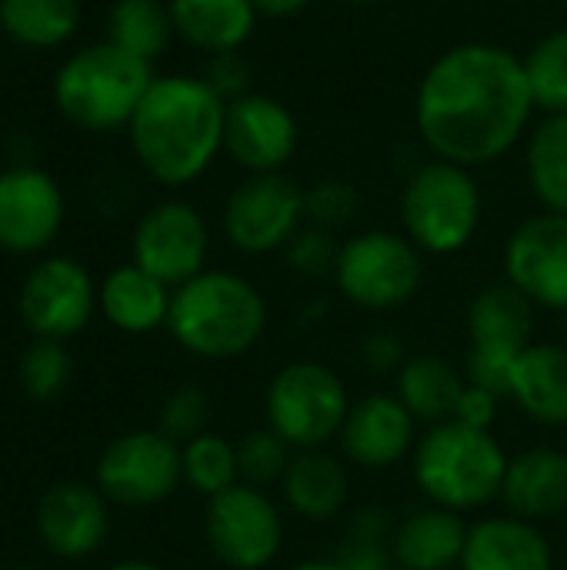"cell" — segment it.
Returning <instances> with one entry per match:
<instances>
[{
	"mask_svg": "<svg viewBox=\"0 0 567 570\" xmlns=\"http://www.w3.org/2000/svg\"><path fill=\"white\" fill-rule=\"evenodd\" d=\"M535 94L525 57L491 40L441 50L414 90V130L438 160L491 167L535 127Z\"/></svg>",
	"mask_w": 567,
	"mask_h": 570,
	"instance_id": "cell-1",
	"label": "cell"
},
{
	"mask_svg": "<svg viewBox=\"0 0 567 570\" xmlns=\"http://www.w3.org/2000/svg\"><path fill=\"white\" fill-rule=\"evenodd\" d=\"M227 104L197 73H157L127 124L137 167L160 187L197 184L224 154Z\"/></svg>",
	"mask_w": 567,
	"mask_h": 570,
	"instance_id": "cell-2",
	"label": "cell"
},
{
	"mask_svg": "<svg viewBox=\"0 0 567 570\" xmlns=\"http://www.w3.org/2000/svg\"><path fill=\"white\" fill-rule=\"evenodd\" d=\"M271 324L267 297L254 281L227 267H207L174 287L167 334L197 361H237L254 351Z\"/></svg>",
	"mask_w": 567,
	"mask_h": 570,
	"instance_id": "cell-3",
	"label": "cell"
},
{
	"mask_svg": "<svg viewBox=\"0 0 567 570\" xmlns=\"http://www.w3.org/2000/svg\"><path fill=\"white\" fill-rule=\"evenodd\" d=\"M508 461L511 458L495 431L444 421L421 431L411 454V478L424 504L448 508L454 514H478L501 501Z\"/></svg>",
	"mask_w": 567,
	"mask_h": 570,
	"instance_id": "cell-4",
	"label": "cell"
},
{
	"mask_svg": "<svg viewBox=\"0 0 567 570\" xmlns=\"http://www.w3.org/2000/svg\"><path fill=\"white\" fill-rule=\"evenodd\" d=\"M154 77V63L100 40L77 47L60 60L50 80V97L70 127L87 134H114L127 130Z\"/></svg>",
	"mask_w": 567,
	"mask_h": 570,
	"instance_id": "cell-5",
	"label": "cell"
},
{
	"mask_svg": "<svg viewBox=\"0 0 567 570\" xmlns=\"http://www.w3.org/2000/svg\"><path fill=\"white\" fill-rule=\"evenodd\" d=\"M401 234L424 257H454L481 230L485 194L471 167L431 157L401 187Z\"/></svg>",
	"mask_w": 567,
	"mask_h": 570,
	"instance_id": "cell-6",
	"label": "cell"
},
{
	"mask_svg": "<svg viewBox=\"0 0 567 570\" xmlns=\"http://www.w3.org/2000/svg\"><path fill=\"white\" fill-rule=\"evenodd\" d=\"M331 281L351 307L391 314L418 297L424 284V254L401 230H358L341 240Z\"/></svg>",
	"mask_w": 567,
	"mask_h": 570,
	"instance_id": "cell-7",
	"label": "cell"
},
{
	"mask_svg": "<svg viewBox=\"0 0 567 570\" xmlns=\"http://www.w3.org/2000/svg\"><path fill=\"white\" fill-rule=\"evenodd\" d=\"M351 404V391L334 367L291 361L264 391V424L294 451H317L338 441Z\"/></svg>",
	"mask_w": 567,
	"mask_h": 570,
	"instance_id": "cell-8",
	"label": "cell"
},
{
	"mask_svg": "<svg viewBox=\"0 0 567 570\" xmlns=\"http://www.w3.org/2000/svg\"><path fill=\"white\" fill-rule=\"evenodd\" d=\"M284 508L271 491L234 484L204 508V541L224 570H267L284 551Z\"/></svg>",
	"mask_w": 567,
	"mask_h": 570,
	"instance_id": "cell-9",
	"label": "cell"
},
{
	"mask_svg": "<svg viewBox=\"0 0 567 570\" xmlns=\"http://www.w3.org/2000/svg\"><path fill=\"white\" fill-rule=\"evenodd\" d=\"M94 484L117 508H157L184 484L180 444L157 428L117 434L94 464Z\"/></svg>",
	"mask_w": 567,
	"mask_h": 570,
	"instance_id": "cell-10",
	"label": "cell"
},
{
	"mask_svg": "<svg viewBox=\"0 0 567 570\" xmlns=\"http://www.w3.org/2000/svg\"><path fill=\"white\" fill-rule=\"evenodd\" d=\"M304 224V187L287 170L247 174L221 207V234L244 257L281 254Z\"/></svg>",
	"mask_w": 567,
	"mask_h": 570,
	"instance_id": "cell-11",
	"label": "cell"
},
{
	"mask_svg": "<svg viewBox=\"0 0 567 570\" xmlns=\"http://www.w3.org/2000/svg\"><path fill=\"white\" fill-rule=\"evenodd\" d=\"M17 314L33 341L67 344L97 314V281L77 257H40L17 291Z\"/></svg>",
	"mask_w": 567,
	"mask_h": 570,
	"instance_id": "cell-12",
	"label": "cell"
},
{
	"mask_svg": "<svg viewBox=\"0 0 567 570\" xmlns=\"http://www.w3.org/2000/svg\"><path fill=\"white\" fill-rule=\"evenodd\" d=\"M207 257L211 227L190 200L164 197L137 217L130 234V261L170 291L207 271Z\"/></svg>",
	"mask_w": 567,
	"mask_h": 570,
	"instance_id": "cell-13",
	"label": "cell"
},
{
	"mask_svg": "<svg viewBox=\"0 0 567 570\" xmlns=\"http://www.w3.org/2000/svg\"><path fill=\"white\" fill-rule=\"evenodd\" d=\"M63 220L67 197L50 170L37 164L0 170V250L37 257L60 237Z\"/></svg>",
	"mask_w": 567,
	"mask_h": 570,
	"instance_id": "cell-14",
	"label": "cell"
},
{
	"mask_svg": "<svg viewBox=\"0 0 567 570\" xmlns=\"http://www.w3.org/2000/svg\"><path fill=\"white\" fill-rule=\"evenodd\" d=\"M505 281L538 311L567 314V217L538 210L525 217L501 250Z\"/></svg>",
	"mask_w": 567,
	"mask_h": 570,
	"instance_id": "cell-15",
	"label": "cell"
},
{
	"mask_svg": "<svg viewBox=\"0 0 567 570\" xmlns=\"http://www.w3.org/2000/svg\"><path fill=\"white\" fill-rule=\"evenodd\" d=\"M301 124L297 114L271 94L251 90L227 104L224 157L247 174H281L297 157Z\"/></svg>",
	"mask_w": 567,
	"mask_h": 570,
	"instance_id": "cell-16",
	"label": "cell"
},
{
	"mask_svg": "<svg viewBox=\"0 0 567 570\" xmlns=\"http://www.w3.org/2000/svg\"><path fill=\"white\" fill-rule=\"evenodd\" d=\"M421 424L398 401L394 391H371L358 397L338 434L341 458L358 471H391L414 454Z\"/></svg>",
	"mask_w": 567,
	"mask_h": 570,
	"instance_id": "cell-17",
	"label": "cell"
},
{
	"mask_svg": "<svg viewBox=\"0 0 567 570\" xmlns=\"http://www.w3.org/2000/svg\"><path fill=\"white\" fill-rule=\"evenodd\" d=\"M33 531L53 558L84 561L97 554L110 534V501L97 484L57 481L37 501Z\"/></svg>",
	"mask_w": 567,
	"mask_h": 570,
	"instance_id": "cell-18",
	"label": "cell"
},
{
	"mask_svg": "<svg viewBox=\"0 0 567 570\" xmlns=\"http://www.w3.org/2000/svg\"><path fill=\"white\" fill-rule=\"evenodd\" d=\"M458 570H555V548L541 524L515 514H488L468 524Z\"/></svg>",
	"mask_w": 567,
	"mask_h": 570,
	"instance_id": "cell-19",
	"label": "cell"
},
{
	"mask_svg": "<svg viewBox=\"0 0 567 570\" xmlns=\"http://www.w3.org/2000/svg\"><path fill=\"white\" fill-rule=\"evenodd\" d=\"M501 504L508 514L548 524L567 514V451L561 448H528L508 461Z\"/></svg>",
	"mask_w": 567,
	"mask_h": 570,
	"instance_id": "cell-20",
	"label": "cell"
},
{
	"mask_svg": "<svg viewBox=\"0 0 567 570\" xmlns=\"http://www.w3.org/2000/svg\"><path fill=\"white\" fill-rule=\"evenodd\" d=\"M281 501L284 508L307 521V524H328L341 518L351 504V471L341 454H331L328 448L317 451H294L291 468L281 481Z\"/></svg>",
	"mask_w": 567,
	"mask_h": 570,
	"instance_id": "cell-21",
	"label": "cell"
},
{
	"mask_svg": "<svg viewBox=\"0 0 567 570\" xmlns=\"http://www.w3.org/2000/svg\"><path fill=\"white\" fill-rule=\"evenodd\" d=\"M170 297H174V291L164 281H157L154 274H147L144 267H137L134 261L110 267L97 284L100 317L114 331L130 334V337L167 331Z\"/></svg>",
	"mask_w": 567,
	"mask_h": 570,
	"instance_id": "cell-22",
	"label": "cell"
},
{
	"mask_svg": "<svg viewBox=\"0 0 567 570\" xmlns=\"http://www.w3.org/2000/svg\"><path fill=\"white\" fill-rule=\"evenodd\" d=\"M468 544V521L448 508L421 504L398 518L391 558L401 570H458Z\"/></svg>",
	"mask_w": 567,
	"mask_h": 570,
	"instance_id": "cell-23",
	"label": "cell"
},
{
	"mask_svg": "<svg viewBox=\"0 0 567 570\" xmlns=\"http://www.w3.org/2000/svg\"><path fill=\"white\" fill-rule=\"evenodd\" d=\"M515 407L541 424L567 428V347L551 341H531L515 364L511 394Z\"/></svg>",
	"mask_w": 567,
	"mask_h": 570,
	"instance_id": "cell-24",
	"label": "cell"
},
{
	"mask_svg": "<svg viewBox=\"0 0 567 570\" xmlns=\"http://www.w3.org/2000/svg\"><path fill=\"white\" fill-rule=\"evenodd\" d=\"M174 33L204 57L244 50L257 30L254 0H167Z\"/></svg>",
	"mask_w": 567,
	"mask_h": 570,
	"instance_id": "cell-25",
	"label": "cell"
},
{
	"mask_svg": "<svg viewBox=\"0 0 567 570\" xmlns=\"http://www.w3.org/2000/svg\"><path fill=\"white\" fill-rule=\"evenodd\" d=\"M465 384V371L451 357L424 351L404 361L394 377V394L421 428H434L454 417Z\"/></svg>",
	"mask_w": 567,
	"mask_h": 570,
	"instance_id": "cell-26",
	"label": "cell"
},
{
	"mask_svg": "<svg viewBox=\"0 0 567 570\" xmlns=\"http://www.w3.org/2000/svg\"><path fill=\"white\" fill-rule=\"evenodd\" d=\"M538 307L508 281L481 287L468 304V337L471 344H505L528 347L535 341Z\"/></svg>",
	"mask_w": 567,
	"mask_h": 570,
	"instance_id": "cell-27",
	"label": "cell"
},
{
	"mask_svg": "<svg viewBox=\"0 0 567 570\" xmlns=\"http://www.w3.org/2000/svg\"><path fill=\"white\" fill-rule=\"evenodd\" d=\"M80 0H0V33L23 50H57L80 30Z\"/></svg>",
	"mask_w": 567,
	"mask_h": 570,
	"instance_id": "cell-28",
	"label": "cell"
},
{
	"mask_svg": "<svg viewBox=\"0 0 567 570\" xmlns=\"http://www.w3.org/2000/svg\"><path fill=\"white\" fill-rule=\"evenodd\" d=\"M525 177L541 210L567 217V114L541 117L525 140Z\"/></svg>",
	"mask_w": 567,
	"mask_h": 570,
	"instance_id": "cell-29",
	"label": "cell"
},
{
	"mask_svg": "<svg viewBox=\"0 0 567 570\" xmlns=\"http://www.w3.org/2000/svg\"><path fill=\"white\" fill-rule=\"evenodd\" d=\"M174 37L167 0H114L107 10V40L137 60L157 63Z\"/></svg>",
	"mask_w": 567,
	"mask_h": 570,
	"instance_id": "cell-30",
	"label": "cell"
},
{
	"mask_svg": "<svg viewBox=\"0 0 567 570\" xmlns=\"http://www.w3.org/2000/svg\"><path fill=\"white\" fill-rule=\"evenodd\" d=\"M180 464H184V484L194 494H201L204 501L241 484L237 441H231L217 431H207V434L180 444Z\"/></svg>",
	"mask_w": 567,
	"mask_h": 570,
	"instance_id": "cell-31",
	"label": "cell"
},
{
	"mask_svg": "<svg viewBox=\"0 0 567 570\" xmlns=\"http://www.w3.org/2000/svg\"><path fill=\"white\" fill-rule=\"evenodd\" d=\"M528 83L538 104V114L545 117H565L567 114V27H558L531 43L525 53Z\"/></svg>",
	"mask_w": 567,
	"mask_h": 570,
	"instance_id": "cell-32",
	"label": "cell"
},
{
	"mask_svg": "<svg viewBox=\"0 0 567 570\" xmlns=\"http://www.w3.org/2000/svg\"><path fill=\"white\" fill-rule=\"evenodd\" d=\"M74 377V361L67 344L60 341H30L17 364L20 391L30 401H53L67 391Z\"/></svg>",
	"mask_w": 567,
	"mask_h": 570,
	"instance_id": "cell-33",
	"label": "cell"
},
{
	"mask_svg": "<svg viewBox=\"0 0 567 570\" xmlns=\"http://www.w3.org/2000/svg\"><path fill=\"white\" fill-rule=\"evenodd\" d=\"M291 458H294V448L281 434H274L267 424L247 431L237 441L241 484H251V488H261V491L281 488V481H284L287 468H291Z\"/></svg>",
	"mask_w": 567,
	"mask_h": 570,
	"instance_id": "cell-34",
	"label": "cell"
},
{
	"mask_svg": "<svg viewBox=\"0 0 567 570\" xmlns=\"http://www.w3.org/2000/svg\"><path fill=\"white\" fill-rule=\"evenodd\" d=\"M211 417H214L211 397L197 384H180L164 397L157 411V431L177 444H187L211 431Z\"/></svg>",
	"mask_w": 567,
	"mask_h": 570,
	"instance_id": "cell-35",
	"label": "cell"
},
{
	"mask_svg": "<svg viewBox=\"0 0 567 570\" xmlns=\"http://www.w3.org/2000/svg\"><path fill=\"white\" fill-rule=\"evenodd\" d=\"M358 214H361V194L354 184L341 177H328V180H317L314 187H304V217L311 227L338 234L351 227Z\"/></svg>",
	"mask_w": 567,
	"mask_h": 570,
	"instance_id": "cell-36",
	"label": "cell"
},
{
	"mask_svg": "<svg viewBox=\"0 0 567 570\" xmlns=\"http://www.w3.org/2000/svg\"><path fill=\"white\" fill-rule=\"evenodd\" d=\"M338 250H341V240H334V234L304 224L281 254H284V264L291 274H297L304 281H324V277H334Z\"/></svg>",
	"mask_w": 567,
	"mask_h": 570,
	"instance_id": "cell-37",
	"label": "cell"
},
{
	"mask_svg": "<svg viewBox=\"0 0 567 570\" xmlns=\"http://www.w3.org/2000/svg\"><path fill=\"white\" fill-rule=\"evenodd\" d=\"M525 351V347H521ZM518 347H505V344H471L468 357H465V381L475 387H485L498 397L511 394V377H515V364H518Z\"/></svg>",
	"mask_w": 567,
	"mask_h": 570,
	"instance_id": "cell-38",
	"label": "cell"
},
{
	"mask_svg": "<svg viewBox=\"0 0 567 570\" xmlns=\"http://www.w3.org/2000/svg\"><path fill=\"white\" fill-rule=\"evenodd\" d=\"M201 77L207 80V87H211L224 104H231V100H237V97H244V94L254 90V87H251V83H254V70H251V63H247V57H244L241 50L207 57Z\"/></svg>",
	"mask_w": 567,
	"mask_h": 570,
	"instance_id": "cell-39",
	"label": "cell"
},
{
	"mask_svg": "<svg viewBox=\"0 0 567 570\" xmlns=\"http://www.w3.org/2000/svg\"><path fill=\"white\" fill-rule=\"evenodd\" d=\"M358 361L361 367L371 374V377H398V371L404 367L408 361V347L404 341L388 331V327H378V331H368L358 344Z\"/></svg>",
	"mask_w": 567,
	"mask_h": 570,
	"instance_id": "cell-40",
	"label": "cell"
},
{
	"mask_svg": "<svg viewBox=\"0 0 567 570\" xmlns=\"http://www.w3.org/2000/svg\"><path fill=\"white\" fill-rule=\"evenodd\" d=\"M394 528H398V518L384 504H364V508H354L348 514L344 538L348 541H361V544H388L391 548Z\"/></svg>",
	"mask_w": 567,
	"mask_h": 570,
	"instance_id": "cell-41",
	"label": "cell"
},
{
	"mask_svg": "<svg viewBox=\"0 0 567 570\" xmlns=\"http://www.w3.org/2000/svg\"><path fill=\"white\" fill-rule=\"evenodd\" d=\"M501 401L505 397H498V394H491L485 387L465 384L451 421H458L465 428H475V431H495V424L501 417Z\"/></svg>",
	"mask_w": 567,
	"mask_h": 570,
	"instance_id": "cell-42",
	"label": "cell"
},
{
	"mask_svg": "<svg viewBox=\"0 0 567 570\" xmlns=\"http://www.w3.org/2000/svg\"><path fill=\"white\" fill-rule=\"evenodd\" d=\"M338 558L351 570H394V558L388 544H361V541L344 538Z\"/></svg>",
	"mask_w": 567,
	"mask_h": 570,
	"instance_id": "cell-43",
	"label": "cell"
},
{
	"mask_svg": "<svg viewBox=\"0 0 567 570\" xmlns=\"http://www.w3.org/2000/svg\"><path fill=\"white\" fill-rule=\"evenodd\" d=\"M314 0H254L257 13L261 17H271V20H287V17H297L311 7Z\"/></svg>",
	"mask_w": 567,
	"mask_h": 570,
	"instance_id": "cell-44",
	"label": "cell"
},
{
	"mask_svg": "<svg viewBox=\"0 0 567 570\" xmlns=\"http://www.w3.org/2000/svg\"><path fill=\"white\" fill-rule=\"evenodd\" d=\"M287 570H351L338 554L334 558H307V561H297V564H291Z\"/></svg>",
	"mask_w": 567,
	"mask_h": 570,
	"instance_id": "cell-45",
	"label": "cell"
},
{
	"mask_svg": "<svg viewBox=\"0 0 567 570\" xmlns=\"http://www.w3.org/2000/svg\"><path fill=\"white\" fill-rule=\"evenodd\" d=\"M107 570H167V568H164V564H157V561H147V558H124V561L110 564Z\"/></svg>",
	"mask_w": 567,
	"mask_h": 570,
	"instance_id": "cell-46",
	"label": "cell"
},
{
	"mask_svg": "<svg viewBox=\"0 0 567 570\" xmlns=\"http://www.w3.org/2000/svg\"><path fill=\"white\" fill-rule=\"evenodd\" d=\"M338 3H348V7H374L381 0H338Z\"/></svg>",
	"mask_w": 567,
	"mask_h": 570,
	"instance_id": "cell-47",
	"label": "cell"
},
{
	"mask_svg": "<svg viewBox=\"0 0 567 570\" xmlns=\"http://www.w3.org/2000/svg\"><path fill=\"white\" fill-rule=\"evenodd\" d=\"M561 3H565V10H567V0H561Z\"/></svg>",
	"mask_w": 567,
	"mask_h": 570,
	"instance_id": "cell-48",
	"label": "cell"
},
{
	"mask_svg": "<svg viewBox=\"0 0 567 570\" xmlns=\"http://www.w3.org/2000/svg\"><path fill=\"white\" fill-rule=\"evenodd\" d=\"M394 570H401V568H394Z\"/></svg>",
	"mask_w": 567,
	"mask_h": 570,
	"instance_id": "cell-49",
	"label": "cell"
},
{
	"mask_svg": "<svg viewBox=\"0 0 567 570\" xmlns=\"http://www.w3.org/2000/svg\"><path fill=\"white\" fill-rule=\"evenodd\" d=\"M565 518H567V514H565Z\"/></svg>",
	"mask_w": 567,
	"mask_h": 570,
	"instance_id": "cell-50",
	"label": "cell"
}]
</instances>
